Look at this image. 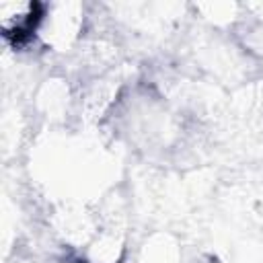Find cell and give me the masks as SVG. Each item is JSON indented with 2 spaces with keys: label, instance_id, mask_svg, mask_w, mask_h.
I'll return each instance as SVG.
<instances>
[{
  "label": "cell",
  "instance_id": "6da1fadb",
  "mask_svg": "<svg viewBox=\"0 0 263 263\" xmlns=\"http://www.w3.org/2000/svg\"><path fill=\"white\" fill-rule=\"evenodd\" d=\"M84 31V6L74 2L43 4V16L37 29V39L55 49L64 51L72 47Z\"/></svg>",
  "mask_w": 263,
  "mask_h": 263
},
{
  "label": "cell",
  "instance_id": "7a4b0ae2",
  "mask_svg": "<svg viewBox=\"0 0 263 263\" xmlns=\"http://www.w3.org/2000/svg\"><path fill=\"white\" fill-rule=\"evenodd\" d=\"M43 16V4L29 0L0 2V33L6 43L21 47L37 39V29Z\"/></svg>",
  "mask_w": 263,
  "mask_h": 263
},
{
  "label": "cell",
  "instance_id": "3957f363",
  "mask_svg": "<svg viewBox=\"0 0 263 263\" xmlns=\"http://www.w3.org/2000/svg\"><path fill=\"white\" fill-rule=\"evenodd\" d=\"M84 249L82 259L88 263H119L125 253V232L115 220L99 218V228Z\"/></svg>",
  "mask_w": 263,
  "mask_h": 263
},
{
  "label": "cell",
  "instance_id": "277c9868",
  "mask_svg": "<svg viewBox=\"0 0 263 263\" xmlns=\"http://www.w3.org/2000/svg\"><path fill=\"white\" fill-rule=\"evenodd\" d=\"M49 84L43 86V90L39 92V105L43 107V111L51 117H60L68 111V88L62 84V80H47Z\"/></svg>",
  "mask_w": 263,
  "mask_h": 263
},
{
  "label": "cell",
  "instance_id": "5b68a950",
  "mask_svg": "<svg viewBox=\"0 0 263 263\" xmlns=\"http://www.w3.org/2000/svg\"><path fill=\"white\" fill-rule=\"evenodd\" d=\"M177 261V249L166 238H154L144 249V261L142 263H175Z\"/></svg>",
  "mask_w": 263,
  "mask_h": 263
},
{
  "label": "cell",
  "instance_id": "8992f818",
  "mask_svg": "<svg viewBox=\"0 0 263 263\" xmlns=\"http://www.w3.org/2000/svg\"><path fill=\"white\" fill-rule=\"evenodd\" d=\"M58 263H88V261H84V259H62Z\"/></svg>",
  "mask_w": 263,
  "mask_h": 263
}]
</instances>
